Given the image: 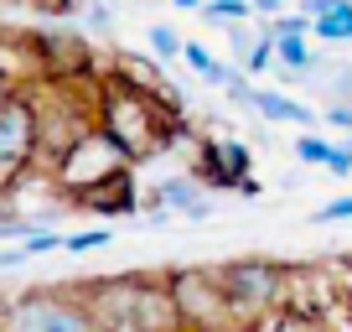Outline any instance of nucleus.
Listing matches in <instances>:
<instances>
[{"label":"nucleus","instance_id":"21","mask_svg":"<svg viewBox=\"0 0 352 332\" xmlns=\"http://www.w3.org/2000/svg\"><path fill=\"white\" fill-rule=\"evenodd\" d=\"M342 218H352V192H342V198H331L327 208L316 213V223H342Z\"/></svg>","mask_w":352,"mask_h":332},{"label":"nucleus","instance_id":"30","mask_svg":"<svg viewBox=\"0 0 352 332\" xmlns=\"http://www.w3.org/2000/svg\"><path fill=\"white\" fill-rule=\"evenodd\" d=\"M104 332H140V327H135V322H109Z\"/></svg>","mask_w":352,"mask_h":332},{"label":"nucleus","instance_id":"13","mask_svg":"<svg viewBox=\"0 0 352 332\" xmlns=\"http://www.w3.org/2000/svg\"><path fill=\"white\" fill-rule=\"evenodd\" d=\"M259 332H327V327L316 317H306V311H270Z\"/></svg>","mask_w":352,"mask_h":332},{"label":"nucleus","instance_id":"24","mask_svg":"<svg viewBox=\"0 0 352 332\" xmlns=\"http://www.w3.org/2000/svg\"><path fill=\"white\" fill-rule=\"evenodd\" d=\"M327 125L347 130V141H352V104H331V110H327Z\"/></svg>","mask_w":352,"mask_h":332},{"label":"nucleus","instance_id":"15","mask_svg":"<svg viewBox=\"0 0 352 332\" xmlns=\"http://www.w3.org/2000/svg\"><path fill=\"white\" fill-rule=\"evenodd\" d=\"M243 16H254V11H249V0H208V6H202V21H212V26L243 21Z\"/></svg>","mask_w":352,"mask_h":332},{"label":"nucleus","instance_id":"17","mask_svg":"<svg viewBox=\"0 0 352 332\" xmlns=\"http://www.w3.org/2000/svg\"><path fill=\"white\" fill-rule=\"evenodd\" d=\"M270 32H275V37H306L311 32V16L306 11H280V16H270Z\"/></svg>","mask_w":352,"mask_h":332},{"label":"nucleus","instance_id":"2","mask_svg":"<svg viewBox=\"0 0 352 332\" xmlns=\"http://www.w3.org/2000/svg\"><path fill=\"white\" fill-rule=\"evenodd\" d=\"M130 166H135V156L124 151V145L114 141V135L104 130L99 120H88V125H78V130L67 135V145L57 151L52 187L63 192V198L83 203V198H94L99 187H109V182L130 177Z\"/></svg>","mask_w":352,"mask_h":332},{"label":"nucleus","instance_id":"16","mask_svg":"<svg viewBox=\"0 0 352 332\" xmlns=\"http://www.w3.org/2000/svg\"><path fill=\"white\" fill-rule=\"evenodd\" d=\"M109 244V229H83V234H67L63 249L67 255H88V249H104Z\"/></svg>","mask_w":352,"mask_h":332},{"label":"nucleus","instance_id":"6","mask_svg":"<svg viewBox=\"0 0 352 332\" xmlns=\"http://www.w3.org/2000/svg\"><path fill=\"white\" fill-rule=\"evenodd\" d=\"M171 296H176V311H182V327L187 332H228L233 327V311L223 301V286H218V270H171Z\"/></svg>","mask_w":352,"mask_h":332},{"label":"nucleus","instance_id":"20","mask_svg":"<svg viewBox=\"0 0 352 332\" xmlns=\"http://www.w3.org/2000/svg\"><path fill=\"white\" fill-rule=\"evenodd\" d=\"M182 57H187V63H192V68H197V73H202V78H212V83H218V68H223V63H218V57H212V52H208V47H197V42H187V52H182Z\"/></svg>","mask_w":352,"mask_h":332},{"label":"nucleus","instance_id":"29","mask_svg":"<svg viewBox=\"0 0 352 332\" xmlns=\"http://www.w3.org/2000/svg\"><path fill=\"white\" fill-rule=\"evenodd\" d=\"M176 11H202V6H208V0H171Z\"/></svg>","mask_w":352,"mask_h":332},{"label":"nucleus","instance_id":"19","mask_svg":"<svg viewBox=\"0 0 352 332\" xmlns=\"http://www.w3.org/2000/svg\"><path fill=\"white\" fill-rule=\"evenodd\" d=\"M296 156H300V161H306V166H327L331 145L321 141V135H300V141H296Z\"/></svg>","mask_w":352,"mask_h":332},{"label":"nucleus","instance_id":"5","mask_svg":"<svg viewBox=\"0 0 352 332\" xmlns=\"http://www.w3.org/2000/svg\"><path fill=\"white\" fill-rule=\"evenodd\" d=\"M42 110L26 89H11L0 99V187L32 172V161L42 156Z\"/></svg>","mask_w":352,"mask_h":332},{"label":"nucleus","instance_id":"18","mask_svg":"<svg viewBox=\"0 0 352 332\" xmlns=\"http://www.w3.org/2000/svg\"><path fill=\"white\" fill-rule=\"evenodd\" d=\"M120 73H124V78H135L140 89H155V94H161V83H166V78L155 73L151 63H135V57H124V63H120Z\"/></svg>","mask_w":352,"mask_h":332},{"label":"nucleus","instance_id":"14","mask_svg":"<svg viewBox=\"0 0 352 332\" xmlns=\"http://www.w3.org/2000/svg\"><path fill=\"white\" fill-rule=\"evenodd\" d=\"M275 57H280V63L290 68V73H300V68H306V63H311L316 52L306 47V37H275Z\"/></svg>","mask_w":352,"mask_h":332},{"label":"nucleus","instance_id":"23","mask_svg":"<svg viewBox=\"0 0 352 332\" xmlns=\"http://www.w3.org/2000/svg\"><path fill=\"white\" fill-rule=\"evenodd\" d=\"M331 94H337V104H352V63H342L331 73Z\"/></svg>","mask_w":352,"mask_h":332},{"label":"nucleus","instance_id":"3","mask_svg":"<svg viewBox=\"0 0 352 332\" xmlns=\"http://www.w3.org/2000/svg\"><path fill=\"white\" fill-rule=\"evenodd\" d=\"M0 332H104L83 296L36 286L16 301H0Z\"/></svg>","mask_w":352,"mask_h":332},{"label":"nucleus","instance_id":"26","mask_svg":"<svg viewBox=\"0 0 352 332\" xmlns=\"http://www.w3.org/2000/svg\"><path fill=\"white\" fill-rule=\"evenodd\" d=\"M342 0H300V11L311 16V21H316V16H327V11H337Z\"/></svg>","mask_w":352,"mask_h":332},{"label":"nucleus","instance_id":"1","mask_svg":"<svg viewBox=\"0 0 352 332\" xmlns=\"http://www.w3.org/2000/svg\"><path fill=\"white\" fill-rule=\"evenodd\" d=\"M94 120H99L104 130H109L114 141L135 156V161L155 156L166 141H171V110L161 104V94H155V89H140V83H135V78H124V73L99 78V94H94Z\"/></svg>","mask_w":352,"mask_h":332},{"label":"nucleus","instance_id":"4","mask_svg":"<svg viewBox=\"0 0 352 332\" xmlns=\"http://www.w3.org/2000/svg\"><path fill=\"white\" fill-rule=\"evenodd\" d=\"M218 286H223V301H228L233 322L270 317L285 301V265L264 260V255H243V260L218 265Z\"/></svg>","mask_w":352,"mask_h":332},{"label":"nucleus","instance_id":"12","mask_svg":"<svg viewBox=\"0 0 352 332\" xmlns=\"http://www.w3.org/2000/svg\"><path fill=\"white\" fill-rule=\"evenodd\" d=\"M145 42H151V52L161 57V63H171V57H182V52H187V37L176 32V26H166V21H155L151 32H145Z\"/></svg>","mask_w":352,"mask_h":332},{"label":"nucleus","instance_id":"22","mask_svg":"<svg viewBox=\"0 0 352 332\" xmlns=\"http://www.w3.org/2000/svg\"><path fill=\"white\" fill-rule=\"evenodd\" d=\"M327 172H331V177H352V141H347V145H331Z\"/></svg>","mask_w":352,"mask_h":332},{"label":"nucleus","instance_id":"8","mask_svg":"<svg viewBox=\"0 0 352 332\" xmlns=\"http://www.w3.org/2000/svg\"><path fill=\"white\" fill-rule=\"evenodd\" d=\"M155 203L171 213H187V218H208L212 213V198H208V182L202 177H166L155 187Z\"/></svg>","mask_w":352,"mask_h":332},{"label":"nucleus","instance_id":"25","mask_svg":"<svg viewBox=\"0 0 352 332\" xmlns=\"http://www.w3.org/2000/svg\"><path fill=\"white\" fill-rule=\"evenodd\" d=\"M88 26L109 37V32H114V16H109V6H88Z\"/></svg>","mask_w":352,"mask_h":332},{"label":"nucleus","instance_id":"9","mask_svg":"<svg viewBox=\"0 0 352 332\" xmlns=\"http://www.w3.org/2000/svg\"><path fill=\"white\" fill-rule=\"evenodd\" d=\"M83 213H104V218H124V213H135L140 208V198H135V177H120V182H109V187H99L94 198H83L78 203Z\"/></svg>","mask_w":352,"mask_h":332},{"label":"nucleus","instance_id":"31","mask_svg":"<svg viewBox=\"0 0 352 332\" xmlns=\"http://www.w3.org/2000/svg\"><path fill=\"white\" fill-rule=\"evenodd\" d=\"M6 94H11V78H6V73H0V99H6Z\"/></svg>","mask_w":352,"mask_h":332},{"label":"nucleus","instance_id":"28","mask_svg":"<svg viewBox=\"0 0 352 332\" xmlns=\"http://www.w3.org/2000/svg\"><path fill=\"white\" fill-rule=\"evenodd\" d=\"M280 6H285V0H249V11L264 16V21H270V16H280Z\"/></svg>","mask_w":352,"mask_h":332},{"label":"nucleus","instance_id":"7","mask_svg":"<svg viewBox=\"0 0 352 332\" xmlns=\"http://www.w3.org/2000/svg\"><path fill=\"white\" fill-rule=\"evenodd\" d=\"M124 322H135L140 332H187L166 276L161 280L155 276H130V317Z\"/></svg>","mask_w":352,"mask_h":332},{"label":"nucleus","instance_id":"27","mask_svg":"<svg viewBox=\"0 0 352 332\" xmlns=\"http://www.w3.org/2000/svg\"><path fill=\"white\" fill-rule=\"evenodd\" d=\"M26 260H32V255H26V244H21V249H0V270H16V265H26Z\"/></svg>","mask_w":352,"mask_h":332},{"label":"nucleus","instance_id":"10","mask_svg":"<svg viewBox=\"0 0 352 332\" xmlns=\"http://www.w3.org/2000/svg\"><path fill=\"white\" fill-rule=\"evenodd\" d=\"M254 114H264L270 125H311V110L285 99L280 89H254Z\"/></svg>","mask_w":352,"mask_h":332},{"label":"nucleus","instance_id":"11","mask_svg":"<svg viewBox=\"0 0 352 332\" xmlns=\"http://www.w3.org/2000/svg\"><path fill=\"white\" fill-rule=\"evenodd\" d=\"M311 37H321V42H352V0H342L337 11L316 16V21H311Z\"/></svg>","mask_w":352,"mask_h":332}]
</instances>
